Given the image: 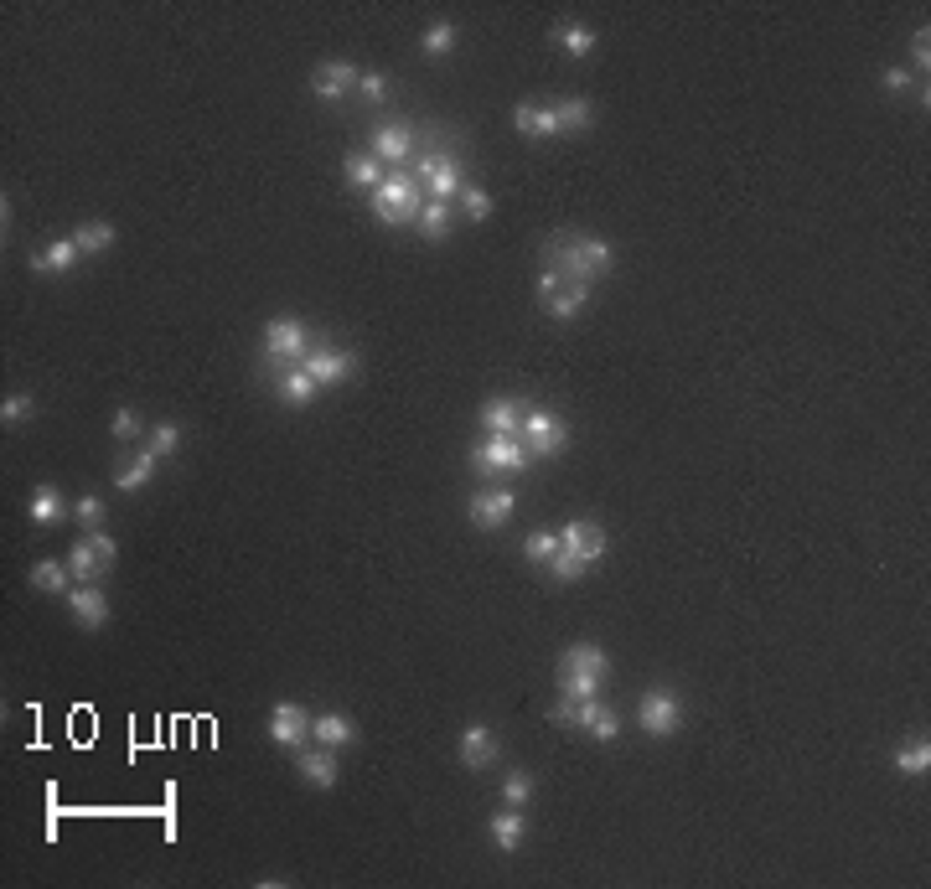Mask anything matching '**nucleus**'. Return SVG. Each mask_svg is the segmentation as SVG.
I'll use <instances>...</instances> for the list:
<instances>
[{
  "label": "nucleus",
  "mask_w": 931,
  "mask_h": 889,
  "mask_svg": "<svg viewBox=\"0 0 931 889\" xmlns=\"http://www.w3.org/2000/svg\"><path fill=\"white\" fill-rule=\"evenodd\" d=\"M295 776L306 781V786H316V791H332L337 786V750H326V745H300L295 750Z\"/></svg>",
  "instance_id": "nucleus-7"
},
{
  "label": "nucleus",
  "mask_w": 931,
  "mask_h": 889,
  "mask_svg": "<svg viewBox=\"0 0 931 889\" xmlns=\"http://www.w3.org/2000/svg\"><path fill=\"white\" fill-rule=\"evenodd\" d=\"M73 243L83 254H104V249H114V223H78Z\"/></svg>",
  "instance_id": "nucleus-33"
},
{
  "label": "nucleus",
  "mask_w": 931,
  "mask_h": 889,
  "mask_svg": "<svg viewBox=\"0 0 931 889\" xmlns=\"http://www.w3.org/2000/svg\"><path fill=\"white\" fill-rule=\"evenodd\" d=\"M347 181H352L357 192H373L378 181H383V161L368 156V150H357V156H347Z\"/></svg>",
  "instance_id": "nucleus-30"
},
{
  "label": "nucleus",
  "mask_w": 931,
  "mask_h": 889,
  "mask_svg": "<svg viewBox=\"0 0 931 889\" xmlns=\"http://www.w3.org/2000/svg\"><path fill=\"white\" fill-rule=\"evenodd\" d=\"M450 197H461V156L450 140H440V161L425 176V202H450Z\"/></svg>",
  "instance_id": "nucleus-11"
},
{
  "label": "nucleus",
  "mask_w": 931,
  "mask_h": 889,
  "mask_svg": "<svg viewBox=\"0 0 931 889\" xmlns=\"http://www.w3.org/2000/svg\"><path fill=\"white\" fill-rule=\"evenodd\" d=\"M357 94H363L368 104H383V99H388V78L373 73V68H368V73H357Z\"/></svg>",
  "instance_id": "nucleus-45"
},
{
  "label": "nucleus",
  "mask_w": 931,
  "mask_h": 889,
  "mask_svg": "<svg viewBox=\"0 0 931 889\" xmlns=\"http://www.w3.org/2000/svg\"><path fill=\"white\" fill-rule=\"evenodd\" d=\"M311 740L326 745V750H347V745L357 740V724H352L347 714H316V719H311Z\"/></svg>",
  "instance_id": "nucleus-21"
},
{
  "label": "nucleus",
  "mask_w": 931,
  "mask_h": 889,
  "mask_svg": "<svg viewBox=\"0 0 931 889\" xmlns=\"http://www.w3.org/2000/svg\"><path fill=\"white\" fill-rule=\"evenodd\" d=\"M513 512H518V497L507 492V486H487V492L471 497V523L476 528H502Z\"/></svg>",
  "instance_id": "nucleus-12"
},
{
  "label": "nucleus",
  "mask_w": 931,
  "mask_h": 889,
  "mask_svg": "<svg viewBox=\"0 0 931 889\" xmlns=\"http://www.w3.org/2000/svg\"><path fill=\"white\" fill-rule=\"evenodd\" d=\"M368 207L383 228H409V223H419V212H425V187L414 181L409 166H399L368 192Z\"/></svg>",
  "instance_id": "nucleus-2"
},
{
  "label": "nucleus",
  "mask_w": 931,
  "mask_h": 889,
  "mask_svg": "<svg viewBox=\"0 0 931 889\" xmlns=\"http://www.w3.org/2000/svg\"><path fill=\"white\" fill-rule=\"evenodd\" d=\"M559 672H590V678L606 683V678H611V657L600 652L595 641H575V647L559 657Z\"/></svg>",
  "instance_id": "nucleus-19"
},
{
  "label": "nucleus",
  "mask_w": 931,
  "mask_h": 889,
  "mask_svg": "<svg viewBox=\"0 0 931 889\" xmlns=\"http://www.w3.org/2000/svg\"><path fill=\"white\" fill-rule=\"evenodd\" d=\"M37 404H32V393H6V404H0V419L6 424H21V419H32Z\"/></svg>",
  "instance_id": "nucleus-43"
},
{
  "label": "nucleus",
  "mask_w": 931,
  "mask_h": 889,
  "mask_svg": "<svg viewBox=\"0 0 931 889\" xmlns=\"http://www.w3.org/2000/svg\"><path fill=\"white\" fill-rule=\"evenodd\" d=\"M895 771L900 776H926L931 771V745L926 740H906L895 750Z\"/></svg>",
  "instance_id": "nucleus-32"
},
{
  "label": "nucleus",
  "mask_w": 931,
  "mask_h": 889,
  "mask_svg": "<svg viewBox=\"0 0 931 889\" xmlns=\"http://www.w3.org/2000/svg\"><path fill=\"white\" fill-rule=\"evenodd\" d=\"M513 125H518V135H559V130H564L559 114H554V104H533V99H523V104L513 109Z\"/></svg>",
  "instance_id": "nucleus-22"
},
{
  "label": "nucleus",
  "mask_w": 931,
  "mask_h": 889,
  "mask_svg": "<svg viewBox=\"0 0 931 889\" xmlns=\"http://www.w3.org/2000/svg\"><path fill=\"white\" fill-rule=\"evenodd\" d=\"M911 52H916V63H921V73H926V63H931V32L921 26V32L911 37Z\"/></svg>",
  "instance_id": "nucleus-49"
},
{
  "label": "nucleus",
  "mask_w": 931,
  "mask_h": 889,
  "mask_svg": "<svg viewBox=\"0 0 931 889\" xmlns=\"http://www.w3.org/2000/svg\"><path fill=\"white\" fill-rule=\"evenodd\" d=\"M544 569H549V574H554V579H580V574H585V569H590V564H585V559H580V554H569V548H559V554H554V559H549V564H544Z\"/></svg>",
  "instance_id": "nucleus-42"
},
{
  "label": "nucleus",
  "mask_w": 931,
  "mask_h": 889,
  "mask_svg": "<svg viewBox=\"0 0 931 889\" xmlns=\"http://www.w3.org/2000/svg\"><path fill=\"white\" fill-rule=\"evenodd\" d=\"M73 517H78L83 528H99L104 517H109V507H104V497H94V492H88V497H78V502H73Z\"/></svg>",
  "instance_id": "nucleus-41"
},
{
  "label": "nucleus",
  "mask_w": 931,
  "mask_h": 889,
  "mask_svg": "<svg viewBox=\"0 0 931 889\" xmlns=\"http://www.w3.org/2000/svg\"><path fill=\"white\" fill-rule=\"evenodd\" d=\"M637 724H642V734H652V740H668V734L683 724V698L673 688H647L642 703H637Z\"/></svg>",
  "instance_id": "nucleus-5"
},
{
  "label": "nucleus",
  "mask_w": 931,
  "mask_h": 889,
  "mask_svg": "<svg viewBox=\"0 0 931 889\" xmlns=\"http://www.w3.org/2000/svg\"><path fill=\"white\" fill-rule=\"evenodd\" d=\"M585 300H590V290H585V285H569L564 274H559V285H554V295L544 300V311H549L554 321H569V316H575Z\"/></svg>",
  "instance_id": "nucleus-26"
},
{
  "label": "nucleus",
  "mask_w": 931,
  "mask_h": 889,
  "mask_svg": "<svg viewBox=\"0 0 931 889\" xmlns=\"http://www.w3.org/2000/svg\"><path fill=\"white\" fill-rule=\"evenodd\" d=\"M549 37H554V42H559L569 57H590V52H595V32H590L585 21H559Z\"/></svg>",
  "instance_id": "nucleus-28"
},
{
  "label": "nucleus",
  "mask_w": 931,
  "mask_h": 889,
  "mask_svg": "<svg viewBox=\"0 0 931 889\" xmlns=\"http://www.w3.org/2000/svg\"><path fill=\"white\" fill-rule=\"evenodd\" d=\"M585 734H590V740H600V745H611L616 734H621V714H616V709H606V703H600V714L590 719V729H585Z\"/></svg>",
  "instance_id": "nucleus-40"
},
{
  "label": "nucleus",
  "mask_w": 931,
  "mask_h": 889,
  "mask_svg": "<svg viewBox=\"0 0 931 889\" xmlns=\"http://www.w3.org/2000/svg\"><path fill=\"white\" fill-rule=\"evenodd\" d=\"M32 585L47 590V595H68V590H73V569H68V559H63V564H57V559L32 564Z\"/></svg>",
  "instance_id": "nucleus-29"
},
{
  "label": "nucleus",
  "mask_w": 931,
  "mask_h": 889,
  "mask_svg": "<svg viewBox=\"0 0 931 889\" xmlns=\"http://www.w3.org/2000/svg\"><path fill=\"white\" fill-rule=\"evenodd\" d=\"M523 554H528L533 564H549V559L559 554V533H549V528H538V533H528V543H523Z\"/></svg>",
  "instance_id": "nucleus-38"
},
{
  "label": "nucleus",
  "mask_w": 931,
  "mask_h": 889,
  "mask_svg": "<svg viewBox=\"0 0 931 889\" xmlns=\"http://www.w3.org/2000/svg\"><path fill=\"white\" fill-rule=\"evenodd\" d=\"M487 445V461H492V471H507V476H518L533 455H528V445L518 440V435H487L482 440Z\"/></svg>",
  "instance_id": "nucleus-17"
},
{
  "label": "nucleus",
  "mask_w": 931,
  "mask_h": 889,
  "mask_svg": "<svg viewBox=\"0 0 931 889\" xmlns=\"http://www.w3.org/2000/svg\"><path fill=\"white\" fill-rule=\"evenodd\" d=\"M559 548H569V554H580L585 564H595L600 554H606V528L600 523H585V517H575V523L559 528Z\"/></svg>",
  "instance_id": "nucleus-14"
},
{
  "label": "nucleus",
  "mask_w": 931,
  "mask_h": 889,
  "mask_svg": "<svg viewBox=\"0 0 931 889\" xmlns=\"http://www.w3.org/2000/svg\"><path fill=\"white\" fill-rule=\"evenodd\" d=\"M492 760H497L492 729L487 724H466V734H461V765H466V771H487Z\"/></svg>",
  "instance_id": "nucleus-18"
},
{
  "label": "nucleus",
  "mask_w": 931,
  "mask_h": 889,
  "mask_svg": "<svg viewBox=\"0 0 931 889\" xmlns=\"http://www.w3.org/2000/svg\"><path fill=\"white\" fill-rule=\"evenodd\" d=\"M544 264L559 269L569 285L595 290V280H606V274H611L616 254H611V243L595 238V233H554L544 243Z\"/></svg>",
  "instance_id": "nucleus-1"
},
{
  "label": "nucleus",
  "mask_w": 931,
  "mask_h": 889,
  "mask_svg": "<svg viewBox=\"0 0 931 889\" xmlns=\"http://www.w3.org/2000/svg\"><path fill=\"white\" fill-rule=\"evenodd\" d=\"M68 569H73V585H99V579L114 569V538L88 528V538H78L68 548Z\"/></svg>",
  "instance_id": "nucleus-4"
},
{
  "label": "nucleus",
  "mask_w": 931,
  "mask_h": 889,
  "mask_svg": "<svg viewBox=\"0 0 931 889\" xmlns=\"http://www.w3.org/2000/svg\"><path fill=\"white\" fill-rule=\"evenodd\" d=\"M109 429H114V440H140V429H145V424H140L135 409H119V414L109 419Z\"/></svg>",
  "instance_id": "nucleus-46"
},
{
  "label": "nucleus",
  "mask_w": 931,
  "mask_h": 889,
  "mask_svg": "<svg viewBox=\"0 0 931 889\" xmlns=\"http://www.w3.org/2000/svg\"><path fill=\"white\" fill-rule=\"evenodd\" d=\"M347 88H357V68L352 63H337V57H326V63H316L311 73V94L326 99V104H337Z\"/></svg>",
  "instance_id": "nucleus-15"
},
{
  "label": "nucleus",
  "mask_w": 931,
  "mask_h": 889,
  "mask_svg": "<svg viewBox=\"0 0 931 889\" xmlns=\"http://www.w3.org/2000/svg\"><path fill=\"white\" fill-rule=\"evenodd\" d=\"M523 398H487V409H482V424H487V435H518L523 429Z\"/></svg>",
  "instance_id": "nucleus-20"
},
{
  "label": "nucleus",
  "mask_w": 931,
  "mask_h": 889,
  "mask_svg": "<svg viewBox=\"0 0 931 889\" xmlns=\"http://www.w3.org/2000/svg\"><path fill=\"white\" fill-rule=\"evenodd\" d=\"M600 688H606V683H600V678H590V672H559V698H600Z\"/></svg>",
  "instance_id": "nucleus-34"
},
{
  "label": "nucleus",
  "mask_w": 931,
  "mask_h": 889,
  "mask_svg": "<svg viewBox=\"0 0 931 889\" xmlns=\"http://www.w3.org/2000/svg\"><path fill=\"white\" fill-rule=\"evenodd\" d=\"M264 373H269V388L280 393V404L306 409L311 398H316V378L306 373V367H264Z\"/></svg>",
  "instance_id": "nucleus-13"
},
{
  "label": "nucleus",
  "mask_w": 931,
  "mask_h": 889,
  "mask_svg": "<svg viewBox=\"0 0 931 889\" xmlns=\"http://www.w3.org/2000/svg\"><path fill=\"white\" fill-rule=\"evenodd\" d=\"M549 719H554L559 729H575V698H559V703H554V714H549Z\"/></svg>",
  "instance_id": "nucleus-48"
},
{
  "label": "nucleus",
  "mask_w": 931,
  "mask_h": 889,
  "mask_svg": "<svg viewBox=\"0 0 931 889\" xmlns=\"http://www.w3.org/2000/svg\"><path fill=\"white\" fill-rule=\"evenodd\" d=\"M306 373L316 378V388H332V383H342V378H352V367H357V357L352 352H337V347H326V342H316L311 352H306Z\"/></svg>",
  "instance_id": "nucleus-9"
},
{
  "label": "nucleus",
  "mask_w": 931,
  "mask_h": 889,
  "mask_svg": "<svg viewBox=\"0 0 931 889\" xmlns=\"http://www.w3.org/2000/svg\"><path fill=\"white\" fill-rule=\"evenodd\" d=\"M68 605H73V621H78L83 631H99V626L109 621V600H104L99 585H73V590H68Z\"/></svg>",
  "instance_id": "nucleus-16"
},
{
  "label": "nucleus",
  "mask_w": 931,
  "mask_h": 889,
  "mask_svg": "<svg viewBox=\"0 0 931 889\" xmlns=\"http://www.w3.org/2000/svg\"><path fill=\"white\" fill-rule=\"evenodd\" d=\"M461 197H466V218H476V223L492 218V197L482 187H466V181H461Z\"/></svg>",
  "instance_id": "nucleus-44"
},
{
  "label": "nucleus",
  "mask_w": 931,
  "mask_h": 889,
  "mask_svg": "<svg viewBox=\"0 0 931 889\" xmlns=\"http://www.w3.org/2000/svg\"><path fill=\"white\" fill-rule=\"evenodd\" d=\"M63 517H68L63 492H57V486H37V492H32V523L37 528H57Z\"/></svg>",
  "instance_id": "nucleus-24"
},
{
  "label": "nucleus",
  "mask_w": 931,
  "mask_h": 889,
  "mask_svg": "<svg viewBox=\"0 0 931 889\" xmlns=\"http://www.w3.org/2000/svg\"><path fill=\"white\" fill-rule=\"evenodd\" d=\"M156 461H161L156 450H140L135 461H125V466H119L114 486H119V492H140V486H150V476H156Z\"/></svg>",
  "instance_id": "nucleus-25"
},
{
  "label": "nucleus",
  "mask_w": 931,
  "mask_h": 889,
  "mask_svg": "<svg viewBox=\"0 0 931 889\" xmlns=\"http://www.w3.org/2000/svg\"><path fill=\"white\" fill-rule=\"evenodd\" d=\"M880 83L890 88V94H906V88H911V68H885Z\"/></svg>",
  "instance_id": "nucleus-47"
},
{
  "label": "nucleus",
  "mask_w": 931,
  "mask_h": 889,
  "mask_svg": "<svg viewBox=\"0 0 931 889\" xmlns=\"http://www.w3.org/2000/svg\"><path fill=\"white\" fill-rule=\"evenodd\" d=\"M311 347H316V336L306 331V321L275 316L269 331H264V367H300Z\"/></svg>",
  "instance_id": "nucleus-3"
},
{
  "label": "nucleus",
  "mask_w": 931,
  "mask_h": 889,
  "mask_svg": "<svg viewBox=\"0 0 931 889\" xmlns=\"http://www.w3.org/2000/svg\"><path fill=\"white\" fill-rule=\"evenodd\" d=\"M145 440H150L145 450H156V455H176V450H182V424H156Z\"/></svg>",
  "instance_id": "nucleus-39"
},
{
  "label": "nucleus",
  "mask_w": 931,
  "mask_h": 889,
  "mask_svg": "<svg viewBox=\"0 0 931 889\" xmlns=\"http://www.w3.org/2000/svg\"><path fill=\"white\" fill-rule=\"evenodd\" d=\"M78 254H83V249H78L73 238H52L47 249L32 254V269H37V274H68V269L78 264Z\"/></svg>",
  "instance_id": "nucleus-23"
},
{
  "label": "nucleus",
  "mask_w": 931,
  "mask_h": 889,
  "mask_svg": "<svg viewBox=\"0 0 931 889\" xmlns=\"http://www.w3.org/2000/svg\"><path fill=\"white\" fill-rule=\"evenodd\" d=\"M518 440L528 445V455H549L554 461V455H564V445H569V424L559 414H549V409H528Z\"/></svg>",
  "instance_id": "nucleus-6"
},
{
  "label": "nucleus",
  "mask_w": 931,
  "mask_h": 889,
  "mask_svg": "<svg viewBox=\"0 0 931 889\" xmlns=\"http://www.w3.org/2000/svg\"><path fill=\"white\" fill-rule=\"evenodd\" d=\"M269 740L280 750H300L311 740V714L300 709V703H275V714H269Z\"/></svg>",
  "instance_id": "nucleus-8"
},
{
  "label": "nucleus",
  "mask_w": 931,
  "mask_h": 889,
  "mask_svg": "<svg viewBox=\"0 0 931 889\" xmlns=\"http://www.w3.org/2000/svg\"><path fill=\"white\" fill-rule=\"evenodd\" d=\"M414 150H419V140H414L409 125H378V130H373V145H368V156H378L383 166H409V161H414Z\"/></svg>",
  "instance_id": "nucleus-10"
},
{
  "label": "nucleus",
  "mask_w": 931,
  "mask_h": 889,
  "mask_svg": "<svg viewBox=\"0 0 931 889\" xmlns=\"http://www.w3.org/2000/svg\"><path fill=\"white\" fill-rule=\"evenodd\" d=\"M414 228L440 243V238L450 233V202H425V212H419V223H414Z\"/></svg>",
  "instance_id": "nucleus-35"
},
{
  "label": "nucleus",
  "mask_w": 931,
  "mask_h": 889,
  "mask_svg": "<svg viewBox=\"0 0 931 889\" xmlns=\"http://www.w3.org/2000/svg\"><path fill=\"white\" fill-rule=\"evenodd\" d=\"M492 843H497L502 853H518V848H523V812H518V807H502V812L492 817Z\"/></svg>",
  "instance_id": "nucleus-27"
},
{
  "label": "nucleus",
  "mask_w": 931,
  "mask_h": 889,
  "mask_svg": "<svg viewBox=\"0 0 931 889\" xmlns=\"http://www.w3.org/2000/svg\"><path fill=\"white\" fill-rule=\"evenodd\" d=\"M533 796V776L528 771H507L502 776V807H523Z\"/></svg>",
  "instance_id": "nucleus-37"
},
{
  "label": "nucleus",
  "mask_w": 931,
  "mask_h": 889,
  "mask_svg": "<svg viewBox=\"0 0 931 889\" xmlns=\"http://www.w3.org/2000/svg\"><path fill=\"white\" fill-rule=\"evenodd\" d=\"M450 47H456V26H450V21L425 26V37H419V52H425V57H445Z\"/></svg>",
  "instance_id": "nucleus-36"
},
{
  "label": "nucleus",
  "mask_w": 931,
  "mask_h": 889,
  "mask_svg": "<svg viewBox=\"0 0 931 889\" xmlns=\"http://www.w3.org/2000/svg\"><path fill=\"white\" fill-rule=\"evenodd\" d=\"M554 114H559V125H564V130H590V125H595V104H590V99H580V94L559 99V104H554Z\"/></svg>",
  "instance_id": "nucleus-31"
}]
</instances>
